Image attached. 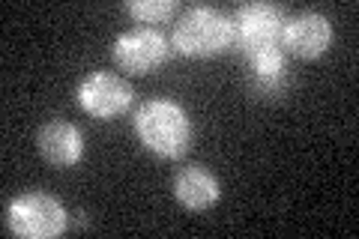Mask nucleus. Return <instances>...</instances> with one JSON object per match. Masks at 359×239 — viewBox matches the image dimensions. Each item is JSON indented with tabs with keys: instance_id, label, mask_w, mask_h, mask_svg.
Segmentation results:
<instances>
[{
	"instance_id": "obj_1",
	"label": "nucleus",
	"mask_w": 359,
	"mask_h": 239,
	"mask_svg": "<svg viewBox=\"0 0 359 239\" xmlns=\"http://www.w3.org/2000/svg\"><path fill=\"white\" fill-rule=\"evenodd\" d=\"M135 135L150 153L180 158L192 144V120L174 99H150L135 114Z\"/></svg>"
},
{
	"instance_id": "obj_2",
	"label": "nucleus",
	"mask_w": 359,
	"mask_h": 239,
	"mask_svg": "<svg viewBox=\"0 0 359 239\" xmlns=\"http://www.w3.org/2000/svg\"><path fill=\"white\" fill-rule=\"evenodd\" d=\"M233 42L231 18L212 6H195L174 25V45L186 57H212Z\"/></svg>"
},
{
	"instance_id": "obj_3",
	"label": "nucleus",
	"mask_w": 359,
	"mask_h": 239,
	"mask_svg": "<svg viewBox=\"0 0 359 239\" xmlns=\"http://www.w3.org/2000/svg\"><path fill=\"white\" fill-rule=\"evenodd\" d=\"M233 45L245 57H257L266 51H285V25L287 18L273 4H245L231 18Z\"/></svg>"
},
{
	"instance_id": "obj_4",
	"label": "nucleus",
	"mask_w": 359,
	"mask_h": 239,
	"mask_svg": "<svg viewBox=\"0 0 359 239\" xmlns=\"http://www.w3.org/2000/svg\"><path fill=\"white\" fill-rule=\"evenodd\" d=\"M6 227L25 239H48L60 236L69 227V212L57 198L45 191H25L15 200H9Z\"/></svg>"
},
{
	"instance_id": "obj_5",
	"label": "nucleus",
	"mask_w": 359,
	"mask_h": 239,
	"mask_svg": "<svg viewBox=\"0 0 359 239\" xmlns=\"http://www.w3.org/2000/svg\"><path fill=\"white\" fill-rule=\"evenodd\" d=\"M135 90L117 72L96 69L78 84V105L96 120H114L132 108Z\"/></svg>"
},
{
	"instance_id": "obj_6",
	"label": "nucleus",
	"mask_w": 359,
	"mask_h": 239,
	"mask_svg": "<svg viewBox=\"0 0 359 239\" xmlns=\"http://www.w3.org/2000/svg\"><path fill=\"white\" fill-rule=\"evenodd\" d=\"M114 60L132 75H150L168 60V39L156 27H132L117 36Z\"/></svg>"
},
{
	"instance_id": "obj_7",
	"label": "nucleus",
	"mask_w": 359,
	"mask_h": 239,
	"mask_svg": "<svg viewBox=\"0 0 359 239\" xmlns=\"http://www.w3.org/2000/svg\"><path fill=\"white\" fill-rule=\"evenodd\" d=\"M36 144H39V153L45 162H51L57 168H72L81 162V156H84V135L69 120L42 123Z\"/></svg>"
},
{
	"instance_id": "obj_8",
	"label": "nucleus",
	"mask_w": 359,
	"mask_h": 239,
	"mask_svg": "<svg viewBox=\"0 0 359 239\" xmlns=\"http://www.w3.org/2000/svg\"><path fill=\"white\" fill-rule=\"evenodd\" d=\"M332 45V25L320 13H302L297 18H287L285 25V48L297 57H320Z\"/></svg>"
},
{
	"instance_id": "obj_9",
	"label": "nucleus",
	"mask_w": 359,
	"mask_h": 239,
	"mask_svg": "<svg viewBox=\"0 0 359 239\" xmlns=\"http://www.w3.org/2000/svg\"><path fill=\"white\" fill-rule=\"evenodd\" d=\"M219 195H222L219 179L204 165H186V168L177 170V177H174V198L183 203L186 210L201 212V210L216 207Z\"/></svg>"
},
{
	"instance_id": "obj_10",
	"label": "nucleus",
	"mask_w": 359,
	"mask_h": 239,
	"mask_svg": "<svg viewBox=\"0 0 359 239\" xmlns=\"http://www.w3.org/2000/svg\"><path fill=\"white\" fill-rule=\"evenodd\" d=\"M126 13L144 25H159V21H168L174 15V4L171 0H129Z\"/></svg>"
}]
</instances>
